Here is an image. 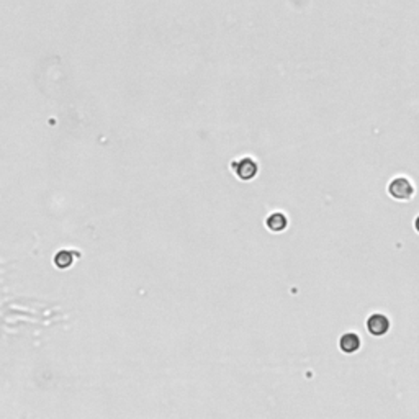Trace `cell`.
Listing matches in <instances>:
<instances>
[{
    "mask_svg": "<svg viewBox=\"0 0 419 419\" xmlns=\"http://www.w3.org/2000/svg\"><path fill=\"white\" fill-rule=\"evenodd\" d=\"M414 228H416V231L419 233V216H417L416 221H414Z\"/></svg>",
    "mask_w": 419,
    "mask_h": 419,
    "instance_id": "52a82bcc",
    "label": "cell"
},
{
    "mask_svg": "<svg viewBox=\"0 0 419 419\" xmlns=\"http://www.w3.org/2000/svg\"><path fill=\"white\" fill-rule=\"evenodd\" d=\"M367 331L375 338H382L390 331V319L382 313L370 314L367 319Z\"/></svg>",
    "mask_w": 419,
    "mask_h": 419,
    "instance_id": "3957f363",
    "label": "cell"
},
{
    "mask_svg": "<svg viewBox=\"0 0 419 419\" xmlns=\"http://www.w3.org/2000/svg\"><path fill=\"white\" fill-rule=\"evenodd\" d=\"M388 193L392 195L395 200L406 201L414 195V187L411 184V180L406 177H396L393 179L388 185Z\"/></svg>",
    "mask_w": 419,
    "mask_h": 419,
    "instance_id": "6da1fadb",
    "label": "cell"
},
{
    "mask_svg": "<svg viewBox=\"0 0 419 419\" xmlns=\"http://www.w3.org/2000/svg\"><path fill=\"white\" fill-rule=\"evenodd\" d=\"M339 349L344 354H354L360 349V338L355 332H346L339 339Z\"/></svg>",
    "mask_w": 419,
    "mask_h": 419,
    "instance_id": "277c9868",
    "label": "cell"
},
{
    "mask_svg": "<svg viewBox=\"0 0 419 419\" xmlns=\"http://www.w3.org/2000/svg\"><path fill=\"white\" fill-rule=\"evenodd\" d=\"M265 226H267L272 233H282L288 226V218L280 212L272 213L269 218L265 220Z\"/></svg>",
    "mask_w": 419,
    "mask_h": 419,
    "instance_id": "5b68a950",
    "label": "cell"
},
{
    "mask_svg": "<svg viewBox=\"0 0 419 419\" xmlns=\"http://www.w3.org/2000/svg\"><path fill=\"white\" fill-rule=\"evenodd\" d=\"M74 256H77L75 253H72V250H59L58 254L54 256V264H56V267H59V269H67V267H71L72 262H74Z\"/></svg>",
    "mask_w": 419,
    "mask_h": 419,
    "instance_id": "8992f818",
    "label": "cell"
},
{
    "mask_svg": "<svg viewBox=\"0 0 419 419\" xmlns=\"http://www.w3.org/2000/svg\"><path fill=\"white\" fill-rule=\"evenodd\" d=\"M231 167H233V172L241 180H244V182L253 180L257 176V172H259V165H257V162L253 157H242L239 160H234Z\"/></svg>",
    "mask_w": 419,
    "mask_h": 419,
    "instance_id": "7a4b0ae2",
    "label": "cell"
}]
</instances>
